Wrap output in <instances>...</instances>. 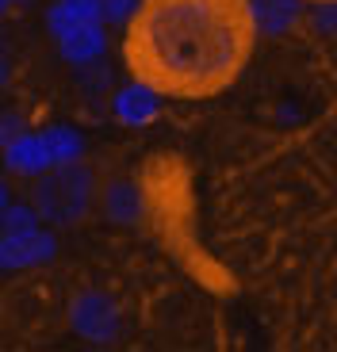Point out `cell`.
I'll return each instance as SVG.
<instances>
[{
	"mask_svg": "<svg viewBox=\"0 0 337 352\" xmlns=\"http://www.w3.org/2000/svg\"><path fill=\"white\" fill-rule=\"evenodd\" d=\"M257 46L253 0H138L123 62L173 100H211L241 77Z\"/></svg>",
	"mask_w": 337,
	"mask_h": 352,
	"instance_id": "obj_1",
	"label": "cell"
},
{
	"mask_svg": "<svg viewBox=\"0 0 337 352\" xmlns=\"http://www.w3.org/2000/svg\"><path fill=\"white\" fill-rule=\"evenodd\" d=\"M89 203H92V168L85 161L54 165L35 184V207L54 226H73L77 219H85Z\"/></svg>",
	"mask_w": 337,
	"mask_h": 352,
	"instance_id": "obj_2",
	"label": "cell"
},
{
	"mask_svg": "<svg viewBox=\"0 0 337 352\" xmlns=\"http://www.w3.org/2000/svg\"><path fill=\"white\" fill-rule=\"evenodd\" d=\"M69 322H73V329L92 344H107V341H116V333H119V310H116V302L107 299V295H100V291H85V295L73 299Z\"/></svg>",
	"mask_w": 337,
	"mask_h": 352,
	"instance_id": "obj_3",
	"label": "cell"
},
{
	"mask_svg": "<svg viewBox=\"0 0 337 352\" xmlns=\"http://www.w3.org/2000/svg\"><path fill=\"white\" fill-rule=\"evenodd\" d=\"M54 256V234H46L43 226L31 230H12L0 238V268L4 272H19V268H35Z\"/></svg>",
	"mask_w": 337,
	"mask_h": 352,
	"instance_id": "obj_4",
	"label": "cell"
},
{
	"mask_svg": "<svg viewBox=\"0 0 337 352\" xmlns=\"http://www.w3.org/2000/svg\"><path fill=\"white\" fill-rule=\"evenodd\" d=\"M157 96H161V92H153L150 85L131 80L127 88H119V92H116V104H111V107H116V119H119V123H127V126L153 123V119H157V111H161Z\"/></svg>",
	"mask_w": 337,
	"mask_h": 352,
	"instance_id": "obj_5",
	"label": "cell"
},
{
	"mask_svg": "<svg viewBox=\"0 0 337 352\" xmlns=\"http://www.w3.org/2000/svg\"><path fill=\"white\" fill-rule=\"evenodd\" d=\"M4 161H8L12 173L19 176H43L46 168H54V157L50 150H46L43 134H16V138L4 146Z\"/></svg>",
	"mask_w": 337,
	"mask_h": 352,
	"instance_id": "obj_6",
	"label": "cell"
},
{
	"mask_svg": "<svg viewBox=\"0 0 337 352\" xmlns=\"http://www.w3.org/2000/svg\"><path fill=\"white\" fill-rule=\"evenodd\" d=\"M80 23H104V0H58L46 12V27H50L54 38L69 35Z\"/></svg>",
	"mask_w": 337,
	"mask_h": 352,
	"instance_id": "obj_7",
	"label": "cell"
},
{
	"mask_svg": "<svg viewBox=\"0 0 337 352\" xmlns=\"http://www.w3.org/2000/svg\"><path fill=\"white\" fill-rule=\"evenodd\" d=\"M58 46H62V58L73 65H89L96 62L100 54H104V23H80L73 27L69 35L58 38Z\"/></svg>",
	"mask_w": 337,
	"mask_h": 352,
	"instance_id": "obj_8",
	"label": "cell"
},
{
	"mask_svg": "<svg viewBox=\"0 0 337 352\" xmlns=\"http://www.w3.org/2000/svg\"><path fill=\"white\" fill-rule=\"evenodd\" d=\"M261 35H284L299 23V0H253Z\"/></svg>",
	"mask_w": 337,
	"mask_h": 352,
	"instance_id": "obj_9",
	"label": "cell"
},
{
	"mask_svg": "<svg viewBox=\"0 0 337 352\" xmlns=\"http://www.w3.org/2000/svg\"><path fill=\"white\" fill-rule=\"evenodd\" d=\"M104 207H107V219H116V222H134L138 214H142V192H138L134 184H127V180H119V184L107 188Z\"/></svg>",
	"mask_w": 337,
	"mask_h": 352,
	"instance_id": "obj_10",
	"label": "cell"
},
{
	"mask_svg": "<svg viewBox=\"0 0 337 352\" xmlns=\"http://www.w3.org/2000/svg\"><path fill=\"white\" fill-rule=\"evenodd\" d=\"M43 142L46 150H50L54 165H69V161H80V150H85V142L73 126H46L43 131Z\"/></svg>",
	"mask_w": 337,
	"mask_h": 352,
	"instance_id": "obj_11",
	"label": "cell"
},
{
	"mask_svg": "<svg viewBox=\"0 0 337 352\" xmlns=\"http://www.w3.org/2000/svg\"><path fill=\"white\" fill-rule=\"evenodd\" d=\"M39 207H27V203H8L4 207V214H0V226H4V234H12V230H31L39 226Z\"/></svg>",
	"mask_w": 337,
	"mask_h": 352,
	"instance_id": "obj_12",
	"label": "cell"
},
{
	"mask_svg": "<svg viewBox=\"0 0 337 352\" xmlns=\"http://www.w3.org/2000/svg\"><path fill=\"white\" fill-rule=\"evenodd\" d=\"M138 8V0H104V19L107 23H127Z\"/></svg>",
	"mask_w": 337,
	"mask_h": 352,
	"instance_id": "obj_13",
	"label": "cell"
},
{
	"mask_svg": "<svg viewBox=\"0 0 337 352\" xmlns=\"http://www.w3.org/2000/svg\"><path fill=\"white\" fill-rule=\"evenodd\" d=\"M314 27H318L322 35H337V0L318 4V12H314Z\"/></svg>",
	"mask_w": 337,
	"mask_h": 352,
	"instance_id": "obj_14",
	"label": "cell"
},
{
	"mask_svg": "<svg viewBox=\"0 0 337 352\" xmlns=\"http://www.w3.org/2000/svg\"><path fill=\"white\" fill-rule=\"evenodd\" d=\"M16 134H23V123H19V115H12V111H4L0 115V150L8 146Z\"/></svg>",
	"mask_w": 337,
	"mask_h": 352,
	"instance_id": "obj_15",
	"label": "cell"
},
{
	"mask_svg": "<svg viewBox=\"0 0 337 352\" xmlns=\"http://www.w3.org/2000/svg\"><path fill=\"white\" fill-rule=\"evenodd\" d=\"M4 207H8V192H4V184H0V214H4Z\"/></svg>",
	"mask_w": 337,
	"mask_h": 352,
	"instance_id": "obj_16",
	"label": "cell"
},
{
	"mask_svg": "<svg viewBox=\"0 0 337 352\" xmlns=\"http://www.w3.org/2000/svg\"><path fill=\"white\" fill-rule=\"evenodd\" d=\"M8 4H12V0H0V16H4V8H8Z\"/></svg>",
	"mask_w": 337,
	"mask_h": 352,
	"instance_id": "obj_17",
	"label": "cell"
},
{
	"mask_svg": "<svg viewBox=\"0 0 337 352\" xmlns=\"http://www.w3.org/2000/svg\"><path fill=\"white\" fill-rule=\"evenodd\" d=\"M0 85H4V65H0Z\"/></svg>",
	"mask_w": 337,
	"mask_h": 352,
	"instance_id": "obj_18",
	"label": "cell"
},
{
	"mask_svg": "<svg viewBox=\"0 0 337 352\" xmlns=\"http://www.w3.org/2000/svg\"><path fill=\"white\" fill-rule=\"evenodd\" d=\"M311 4H329V0H311Z\"/></svg>",
	"mask_w": 337,
	"mask_h": 352,
	"instance_id": "obj_19",
	"label": "cell"
}]
</instances>
